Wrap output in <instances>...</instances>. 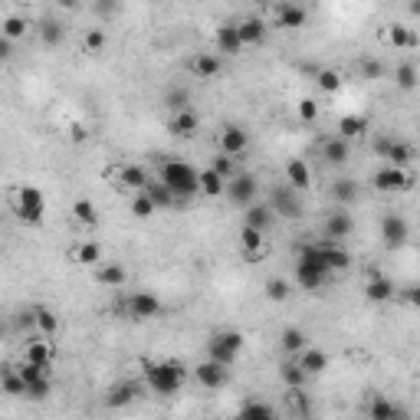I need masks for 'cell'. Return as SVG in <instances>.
<instances>
[{
    "label": "cell",
    "mask_w": 420,
    "mask_h": 420,
    "mask_svg": "<svg viewBox=\"0 0 420 420\" xmlns=\"http://www.w3.org/2000/svg\"><path fill=\"white\" fill-rule=\"evenodd\" d=\"M14 210H17V217L23 223H30V227L43 223V217H46V198H43V190L33 188V184H20L17 200H14Z\"/></svg>",
    "instance_id": "5"
},
{
    "label": "cell",
    "mask_w": 420,
    "mask_h": 420,
    "mask_svg": "<svg viewBox=\"0 0 420 420\" xmlns=\"http://www.w3.org/2000/svg\"><path fill=\"white\" fill-rule=\"evenodd\" d=\"M33 318H36V332L43 335V338H56V332H60V318L53 316V309H46V306H36Z\"/></svg>",
    "instance_id": "34"
},
{
    "label": "cell",
    "mask_w": 420,
    "mask_h": 420,
    "mask_svg": "<svg viewBox=\"0 0 420 420\" xmlns=\"http://www.w3.org/2000/svg\"><path fill=\"white\" fill-rule=\"evenodd\" d=\"M371 188L377 194H407L414 188V174H407L404 168H394V164H387L381 171L371 178Z\"/></svg>",
    "instance_id": "6"
},
{
    "label": "cell",
    "mask_w": 420,
    "mask_h": 420,
    "mask_svg": "<svg viewBox=\"0 0 420 420\" xmlns=\"http://www.w3.org/2000/svg\"><path fill=\"white\" fill-rule=\"evenodd\" d=\"M273 220H276V214L269 210V204H249V210H247V227H257V230H269L273 227Z\"/></svg>",
    "instance_id": "35"
},
{
    "label": "cell",
    "mask_w": 420,
    "mask_h": 420,
    "mask_svg": "<svg viewBox=\"0 0 420 420\" xmlns=\"http://www.w3.org/2000/svg\"><path fill=\"white\" fill-rule=\"evenodd\" d=\"M394 296H397V289H394V283H391L387 276L371 273L368 279H365V299L368 302H391Z\"/></svg>",
    "instance_id": "19"
},
{
    "label": "cell",
    "mask_w": 420,
    "mask_h": 420,
    "mask_svg": "<svg viewBox=\"0 0 420 420\" xmlns=\"http://www.w3.org/2000/svg\"><path fill=\"white\" fill-rule=\"evenodd\" d=\"M141 190H145L148 198H151V204H155L158 210H171V207L178 204V198H174V190L168 188L164 181H151V178H148V184H145Z\"/></svg>",
    "instance_id": "24"
},
{
    "label": "cell",
    "mask_w": 420,
    "mask_h": 420,
    "mask_svg": "<svg viewBox=\"0 0 420 420\" xmlns=\"http://www.w3.org/2000/svg\"><path fill=\"white\" fill-rule=\"evenodd\" d=\"M269 210L279 214V217H286V220H299V217H302L299 190L289 188V184H276V188L269 190Z\"/></svg>",
    "instance_id": "7"
},
{
    "label": "cell",
    "mask_w": 420,
    "mask_h": 420,
    "mask_svg": "<svg viewBox=\"0 0 420 420\" xmlns=\"http://www.w3.org/2000/svg\"><path fill=\"white\" fill-rule=\"evenodd\" d=\"M365 131H368V119L365 115H342V122H338V135L348 138V141L361 138Z\"/></svg>",
    "instance_id": "40"
},
{
    "label": "cell",
    "mask_w": 420,
    "mask_h": 420,
    "mask_svg": "<svg viewBox=\"0 0 420 420\" xmlns=\"http://www.w3.org/2000/svg\"><path fill=\"white\" fill-rule=\"evenodd\" d=\"M82 46H86V53H102L105 46H109V36H105L102 26H92V30L82 36Z\"/></svg>",
    "instance_id": "51"
},
{
    "label": "cell",
    "mask_w": 420,
    "mask_h": 420,
    "mask_svg": "<svg viewBox=\"0 0 420 420\" xmlns=\"http://www.w3.org/2000/svg\"><path fill=\"white\" fill-rule=\"evenodd\" d=\"M358 194L361 190H358V184H355L352 178H342V181H335L332 184V200L338 207H352L355 200H358Z\"/></svg>",
    "instance_id": "33"
},
{
    "label": "cell",
    "mask_w": 420,
    "mask_h": 420,
    "mask_svg": "<svg viewBox=\"0 0 420 420\" xmlns=\"http://www.w3.org/2000/svg\"><path fill=\"white\" fill-rule=\"evenodd\" d=\"M318 257H322V263H325L328 273H345L348 266H352V253L342 247V243H318Z\"/></svg>",
    "instance_id": "14"
},
{
    "label": "cell",
    "mask_w": 420,
    "mask_h": 420,
    "mask_svg": "<svg viewBox=\"0 0 420 420\" xmlns=\"http://www.w3.org/2000/svg\"><path fill=\"white\" fill-rule=\"evenodd\" d=\"M188 381V368L178 358L171 361H145V387L158 397H171L178 394Z\"/></svg>",
    "instance_id": "1"
},
{
    "label": "cell",
    "mask_w": 420,
    "mask_h": 420,
    "mask_svg": "<svg viewBox=\"0 0 420 420\" xmlns=\"http://www.w3.org/2000/svg\"><path fill=\"white\" fill-rule=\"evenodd\" d=\"M411 237V227L401 214H384L381 217V240H384L387 249H401Z\"/></svg>",
    "instance_id": "10"
},
{
    "label": "cell",
    "mask_w": 420,
    "mask_h": 420,
    "mask_svg": "<svg viewBox=\"0 0 420 420\" xmlns=\"http://www.w3.org/2000/svg\"><path fill=\"white\" fill-rule=\"evenodd\" d=\"M276 20H279V26H283V30H302V26H306V20H309V14H306V7H299V4L286 0V4H279V10H276Z\"/></svg>",
    "instance_id": "21"
},
{
    "label": "cell",
    "mask_w": 420,
    "mask_h": 420,
    "mask_svg": "<svg viewBox=\"0 0 420 420\" xmlns=\"http://www.w3.org/2000/svg\"><path fill=\"white\" fill-rule=\"evenodd\" d=\"M119 184L129 190H141L148 184V171L145 168H138V164H125L119 171Z\"/></svg>",
    "instance_id": "37"
},
{
    "label": "cell",
    "mask_w": 420,
    "mask_h": 420,
    "mask_svg": "<svg viewBox=\"0 0 420 420\" xmlns=\"http://www.w3.org/2000/svg\"><path fill=\"white\" fill-rule=\"evenodd\" d=\"M387 43L394 46V50H417V33H414L411 26H404V23H391L387 26Z\"/></svg>",
    "instance_id": "26"
},
{
    "label": "cell",
    "mask_w": 420,
    "mask_h": 420,
    "mask_svg": "<svg viewBox=\"0 0 420 420\" xmlns=\"http://www.w3.org/2000/svg\"><path fill=\"white\" fill-rule=\"evenodd\" d=\"M223 194L230 198V204H233V207H249L253 200H257V194H259V181L253 178V174L240 171V174H233V178L227 181Z\"/></svg>",
    "instance_id": "8"
},
{
    "label": "cell",
    "mask_w": 420,
    "mask_h": 420,
    "mask_svg": "<svg viewBox=\"0 0 420 420\" xmlns=\"http://www.w3.org/2000/svg\"><path fill=\"white\" fill-rule=\"evenodd\" d=\"M14 46H17L14 40H7V36L0 33V63H10V60H14V53H17Z\"/></svg>",
    "instance_id": "57"
},
{
    "label": "cell",
    "mask_w": 420,
    "mask_h": 420,
    "mask_svg": "<svg viewBox=\"0 0 420 420\" xmlns=\"http://www.w3.org/2000/svg\"><path fill=\"white\" fill-rule=\"evenodd\" d=\"M0 33L17 43V40H23V36L30 33V23H26V17H17V14H10V17L0 23Z\"/></svg>",
    "instance_id": "41"
},
{
    "label": "cell",
    "mask_w": 420,
    "mask_h": 420,
    "mask_svg": "<svg viewBox=\"0 0 420 420\" xmlns=\"http://www.w3.org/2000/svg\"><path fill=\"white\" fill-rule=\"evenodd\" d=\"M286 184L296 188L299 194H306V190L312 188V171L302 158H289V161H286Z\"/></svg>",
    "instance_id": "20"
},
{
    "label": "cell",
    "mask_w": 420,
    "mask_h": 420,
    "mask_svg": "<svg viewBox=\"0 0 420 420\" xmlns=\"http://www.w3.org/2000/svg\"><path fill=\"white\" fill-rule=\"evenodd\" d=\"M306 342H309V338H306V332H302V328H283V335H279V348H283L286 355H299L302 348H306Z\"/></svg>",
    "instance_id": "39"
},
{
    "label": "cell",
    "mask_w": 420,
    "mask_h": 420,
    "mask_svg": "<svg viewBox=\"0 0 420 420\" xmlns=\"http://www.w3.org/2000/svg\"><path fill=\"white\" fill-rule=\"evenodd\" d=\"M387 145H391V138H377V141H375V151L384 158V155H387Z\"/></svg>",
    "instance_id": "61"
},
{
    "label": "cell",
    "mask_w": 420,
    "mask_h": 420,
    "mask_svg": "<svg viewBox=\"0 0 420 420\" xmlns=\"http://www.w3.org/2000/svg\"><path fill=\"white\" fill-rule=\"evenodd\" d=\"M263 292H266V299H269V302H286V299L292 296L289 279H283V276H276V279H269Z\"/></svg>",
    "instance_id": "46"
},
{
    "label": "cell",
    "mask_w": 420,
    "mask_h": 420,
    "mask_svg": "<svg viewBox=\"0 0 420 420\" xmlns=\"http://www.w3.org/2000/svg\"><path fill=\"white\" fill-rule=\"evenodd\" d=\"M299 368L306 371V375H322V371L328 368V355L322 352V348H302L299 352Z\"/></svg>",
    "instance_id": "27"
},
{
    "label": "cell",
    "mask_w": 420,
    "mask_h": 420,
    "mask_svg": "<svg viewBox=\"0 0 420 420\" xmlns=\"http://www.w3.org/2000/svg\"><path fill=\"white\" fill-rule=\"evenodd\" d=\"M190 72L198 79H217L223 72V56L220 53H198L190 60Z\"/></svg>",
    "instance_id": "18"
},
{
    "label": "cell",
    "mask_w": 420,
    "mask_h": 420,
    "mask_svg": "<svg viewBox=\"0 0 420 420\" xmlns=\"http://www.w3.org/2000/svg\"><path fill=\"white\" fill-rule=\"evenodd\" d=\"M237 30H240L243 46H259L266 40V23L259 17H247L243 23H237Z\"/></svg>",
    "instance_id": "30"
},
{
    "label": "cell",
    "mask_w": 420,
    "mask_h": 420,
    "mask_svg": "<svg viewBox=\"0 0 420 420\" xmlns=\"http://www.w3.org/2000/svg\"><path fill=\"white\" fill-rule=\"evenodd\" d=\"M210 168H214V171L220 174L223 181H230L233 174H237V158H230V155H223V151H220V155L214 158V164H210Z\"/></svg>",
    "instance_id": "53"
},
{
    "label": "cell",
    "mask_w": 420,
    "mask_h": 420,
    "mask_svg": "<svg viewBox=\"0 0 420 420\" xmlns=\"http://www.w3.org/2000/svg\"><path fill=\"white\" fill-rule=\"evenodd\" d=\"M40 40H43V46H63V40H66V23H60V20H40Z\"/></svg>",
    "instance_id": "31"
},
{
    "label": "cell",
    "mask_w": 420,
    "mask_h": 420,
    "mask_svg": "<svg viewBox=\"0 0 420 420\" xmlns=\"http://www.w3.org/2000/svg\"><path fill=\"white\" fill-rule=\"evenodd\" d=\"M200 129V119H198V112L194 109H184V112H174V119H171V135L178 138H194Z\"/></svg>",
    "instance_id": "25"
},
{
    "label": "cell",
    "mask_w": 420,
    "mask_h": 420,
    "mask_svg": "<svg viewBox=\"0 0 420 420\" xmlns=\"http://www.w3.org/2000/svg\"><path fill=\"white\" fill-rule=\"evenodd\" d=\"M148 4H158V0H148Z\"/></svg>",
    "instance_id": "63"
},
{
    "label": "cell",
    "mask_w": 420,
    "mask_h": 420,
    "mask_svg": "<svg viewBox=\"0 0 420 420\" xmlns=\"http://www.w3.org/2000/svg\"><path fill=\"white\" fill-rule=\"evenodd\" d=\"M299 119H302V122H316V119H318L316 99H299Z\"/></svg>",
    "instance_id": "56"
},
{
    "label": "cell",
    "mask_w": 420,
    "mask_h": 420,
    "mask_svg": "<svg viewBox=\"0 0 420 420\" xmlns=\"http://www.w3.org/2000/svg\"><path fill=\"white\" fill-rule=\"evenodd\" d=\"M348 155H352V145H348V138H342V135L328 138L325 145H322V158H325L328 164H345Z\"/></svg>",
    "instance_id": "28"
},
{
    "label": "cell",
    "mask_w": 420,
    "mask_h": 420,
    "mask_svg": "<svg viewBox=\"0 0 420 420\" xmlns=\"http://www.w3.org/2000/svg\"><path fill=\"white\" fill-rule=\"evenodd\" d=\"M69 138H72V141H86L89 131L82 129V125H72V129H69Z\"/></svg>",
    "instance_id": "60"
},
{
    "label": "cell",
    "mask_w": 420,
    "mask_h": 420,
    "mask_svg": "<svg viewBox=\"0 0 420 420\" xmlns=\"http://www.w3.org/2000/svg\"><path fill=\"white\" fill-rule=\"evenodd\" d=\"M0 394H10V397L26 394V381L14 371V365H4V368H0Z\"/></svg>",
    "instance_id": "29"
},
{
    "label": "cell",
    "mask_w": 420,
    "mask_h": 420,
    "mask_svg": "<svg viewBox=\"0 0 420 420\" xmlns=\"http://www.w3.org/2000/svg\"><path fill=\"white\" fill-rule=\"evenodd\" d=\"M404 299L411 302V306H420V289L417 286H407V289H404Z\"/></svg>",
    "instance_id": "59"
},
{
    "label": "cell",
    "mask_w": 420,
    "mask_h": 420,
    "mask_svg": "<svg viewBox=\"0 0 420 420\" xmlns=\"http://www.w3.org/2000/svg\"><path fill=\"white\" fill-rule=\"evenodd\" d=\"M384 158H387V164H394V168H407V164L414 161V145H407V141H394V138H391Z\"/></svg>",
    "instance_id": "38"
},
{
    "label": "cell",
    "mask_w": 420,
    "mask_h": 420,
    "mask_svg": "<svg viewBox=\"0 0 420 420\" xmlns=\"http://www.w3.org/2000/svg\"><path fill=\"white\" fill-rule=\"evenodd\" d=\"M240 414L243 417H276V407L273 404H266V401H243Z\"/></svg>",
    "instance_id": "52"
},
{
    "label": "cell",
    "mask_w": 420,
    "mask_h": 420,
    "mask_svg": "<svg viewBox=\"0 0 420 420\" xmlns=\"http://www.w3.org/2000/svg\"><path fill=\"white\" fill-rule=\"evenodd\" d=\"M76 263H82V266H99V263H102V247H99V243H92V240L79 243Z\"/></svg>",
    "instance_id": "43"
},
{
    "label": "cell",
    "mask_w": 420,
    "mask_h": 420,
    "mask_svg": "<svg viewBox=\"0 0 420 420\" xmlns=\"http://www.w3.org/2000/svg\"><path fill=\"white\" fill-rule=\"evenodd\" d=\"M164 105H168L171 112H184V109H190V89H184V86L168 89V95H164Z\"/></svg>",
    "instance_id": "45"
},
{
    "label": "cell",
    "mask_w": 420,
    "mask_h": 420,
    "mask_svg": "<svg viewBox=\"0 0 420 420\" xmlns=\"http://www.w3.org/2000/svg\"><path fill=\"white\" fill-rule=\"evenodd\" d=\"M56 7H63V10H76V7H79V0H56Z\"/></svg>",
    "instance_id": "62"
},
{
    "label": "cell",
    "mask_w": 420,
    "mask_h": 420,
    "mask_svg": "<svg viewBox=\"0 0 420 420\" xmlns=\"http://www.w3.org/2000/svg\"><path fill=\"white\" fill-rule=\"evenodd\" d=\"M306 377L309 375L299 368V361H283V365H279V381H283L286 387H302Z\"/></svg>",
    "instance_id": "42"
},
{
    "label": "cell",
    "mask_w": 420,
    "mask_h": 420,
    "mask_svg": "<svg viewBox=\"0 0 420 420\" xmlns=\"http://www.w3.org/2000/svg\"><path fill=\"white\" fill-rule=\"evenodd\" d=\"M155 210H158V207L151 204V198H148L145 190H138L135 198H131V217H138V220H148Z\"/></svg>",
    "instance_id": "50"
},
{
    "label": "cell",
    "mask_w": 420,
    "mask_h": 420,
    "mask_svg": "<svg viewBox=\"0 0 420 420\" xmlns=\"http://www.w3.org/2000/svg\"><path fill=\"white\" fill-rule=\"evenodd\" d=\"M72 217H76L79 223H89V227H92V223L99 220V210H95V204L89 198H79L76 204H72Z\"/></svg>",
    "instance_id": "49"
},
{
    "label": "cell",
    "mask_w": 420,
    "mask_h": 420,
    "mask_svg": "<svg viewBox=\"0 0 420 420\" xmlns=\"http://www.w3.org/2000/svg\"><path fill=\"white\" fill-rule=\"evenodd\" d=\"M214 40H217V53H220V56H240L243 53V40H240L237 23H220Z\"/></svg>",
    "instance_id": "16"
},
{
    "label": "cell",
    "mask_w": 420,
    "mask_h": 420,
    "mask_svg": "<svg viewBox=\"0 0 420 420\" xmlns=\"http://www.w3.org/2000/svg\"><path fill=\"white\" fill-rule=\"evenodd\" d=\"M394 82L404 92H414V86H417V66H414V63H401V66L394 69Z\"/></svg>",
    "instance_id": "47"
},
{
    "label": "cell",
    "mask_w": 420,
    "mask_h": 420,
    "mask_svg": "<svg viewBox=\"0 0 420 420\" xmlns=\"http://www.w3.org/2000/svg\"><path fill=\"white\" fill-rule=\"evenodd\" d=\"M198 184H200V194L207 198H220L223 188H227V181L214 171V168H207V171H198Z\"/></svg>",
    "instance_id": "36"
},
{
    "label": "cell",
    "mask_w": 420,
    "mask_h": 420,
    "mask_svg": "<svg viewBox=\"0 0 420 420\" xmlns=\"http://www.w3.org/2000/svg\"><path fill=\"white\" fill-rule=\"evenodd\" d=\"M125 312H129L131 318H138V322H148V318H158L164 312V302L158 299V296H151V292L138 289L129 296V302H125Z\"/></svg>",
    "instance_id": "9"
},
{
    "label": "cell",
    "mask_w": 420,
    "mask_h": 420,
    "mask_svg": "<svg viewBox=\"0 0 420 420\" xmlns=\"http://www.w3.org/2000/svg\"><path fill=\"white\" fill-rule=\"evenodd\" d=\"M95 283L109 286V289H119V286L129 283V273L122 263H99L95 266Z\"/></svg>",
    "instance_id": "22"
},
{
    "label": "cell",
    "mask_w": 420,
    "mask_h": 420,
    "mask_svg": "<svg viewBox=\"0 0 420 420\" xmlns=\"http://www.w3.org/2000/svg\"><path fill=\"white\" fill-rule=\"evenodd\" d=\"M240 247L243 253H247V259H257L266 253V233L257 230V227H247L243 223V230H240Z\"/></svg>",
    "instance_id": "23"
},
{
    "label": "cell",
    "mask_w": 420,
    "mask_h": 420,
    "mask_svg": "<svg viewBox=\"0 0 420 420\" xmlns=\"http://www.w3.org/2000/svg\"><path fill=\"white\" fill-rule=\"evenodd\" d=\"M50 394H53V381L46 375H40L36 381H30V384H26V394L23 397H30V401H46Z\"/></svg>",
    "instance_id": "48"
},
{
    "label": "cell",
    "mask_w": 420,
    "mask_h": 420,
    "mask_svg": "<svg viewBox=\"0 0 420 420\" xmlns=\"http://www.w3.org/2000/svg\"><path fill=\"white\" fill-rule=\"evenodd\" d=\"M158 181H164V184L174 190L178 204H188V200L200 190L198 168H194V164H188V161H174V158L161 161V174H158Z\"/></svg>",
    "instance_id": "2"
},
{
    "label": "cell",
    "mask_w": 420,
    "mask_h": 420,
    "mask_svg": "<svg viewBox=\"0 0 420 420\" xmlns=\"http://www.w3.org/2000/svg\"><path fill=\"white\" fill-rule=\"evenodd\" d=\"M368 417H371V420H401V417H407V414H404L397 404L384 401V397H371Z\"/></svg>",
    "instance_id": "32"
},
{
    "label": "cell",
    "mask_w": 420,
    "mask_h": 420,
    "mask_svg": "<svg viewBox=\"0 0 420 420\" xmlns=\"http://www.w3.org/2000/svg\"><path fill=\"white\" fill-rule=\"evenodd\" d=\"M141 391H145V384H141V381H119V384H115V387L109 391L105 404L119 411V407H129V404L135 401V397H141Z\"/></svg>",
    "instance_id": "17"
},
{
    "label": "cell",
    "mask_w": 420,
    "mask_h": 420,
    "mask_svg": "<svg viewBox=\"0 0 420 420\" xmlns=\"http://www.w3.org/2000/svg\"><path fill=\"white\" fill-rule=\"evenodd\" d=\"M328 279V269L325 263H322V257H318V243H306V247L299 249V257H296V283L302 286V289H322Z\"/></svg>",
    "instance_id": "3"
},
{
    "label": "cell",
    "mask_w": 420,
    "mask_h": 420,
    "mask_svg": "<svg viewBox=\"0 0 420 420\" xmlns=\"http://www.w3.org/2000/svg\"><path fill=\"white\" fill-rule=\"evenodd\" d=\"M352 230H355V217L348 214V207H335L325 220V237L332 243H338L345 237H352Z\"/></svg>",
    "instance_id": "12"
},
{
    "label": "cell",
    "mask_w": 420,
    "mask_h": 420,
    "mask_svg": "<svg viewBox=\"0 0 420 420\" xmlns=\"http://www.w3.org/2000/svg\"><path fill=\"white\" fill-rule=\"evenodd\" d=\"M53 358H56V345H53V338H43V335H36V338H26V345H23V361H33V365H46V368H50Z\"/></svg>",
    "instance_id": "13"
},
{
    "label": "cell",
    "mask_w": 420,
    "mask_h": 420,
    "mask_svg": "<svg viewBox=\"0 0 420 420\" xmlns=\"http://www.w3.org/2000/svg\"><path fill=\"white\" fill-rule=\"evenodd\" d=\"M194 377H198L200 387H207V391H217V387L227 384V368L207 358V361H200V365H194Z\"/></svg>",
    "instance_id": "15"
},
{
    "label": "cell",
    "mask_w": 420,
    "mask_h": 420,
    "mask_svg": "<svg viewBox=\"0 0 420 420\" xmlns=\"http://www.w3.org/2000/svg\"><path fill=\"white\" fill-rule=\"evenodd\" d=\"M316 86L322 89V92L335 95V92H342V76H338L335 69H318V72H316Z\"/></svg>",
    "instance_id": "44"
},
{
    "label": "cell",
    "mask_w": 420,
    "mask_h": 420,
    "mask_svg": "<svg viewBox=\"0 0 420 420\" xmlns=\"http://www.w3.org/2000/svg\"><path fill=\"white\" fill-rule=\"evenodd\" d=\"M17 328L20 332H30V328H36V318H33V309H23V312H17Z\"/></svg>",
    "instance_id": "58"
},
{
    "label": "cell",
    "mask_w": 420,
    "mask_h": 420,
    "mask_svg": "<svg viewBox=\"0 0 420 420\" xmlns=\"http://www.w3.org/2000/svg\"><path fill=\"white\" fill-rule=\"evenodd\" d=\"M240 352H243V335L233 332V328H223V332L210 335V342H207V358L223 365V368H230Z\"/></svg>",
    "instance_id": "4"
},
{
    "label": "cell",
    "mask_w": 420,
    "mask_h": 420,
    "mask_svg": "<svg viewBox=\"0 0 420 420\" xmlns=\"http://www.w3.org/2000/svg\"><path fill=\"white\" fill-rule=\"evenodd\" d=\"M358 72H361L365 79H371V82H375V79L384 76V66H381L377 60H361V63H358Z\"/></svg>",
    "instance_id": "55"
},
{
    "label": "cell",
    "mask_w": 420,
    "mask_h": 420,
    "mask_svg": "<svg viewBox=\"0 0 420 420\" xmlns=\"http://www.w3.org/2000/svg\"><path fill=\"white\" fill-rule=\"evenodd\" d=\"M249 148V135L240 125H223L220 129V151L230 158H243Z\"/></svg>",
    "instance_id": "11"
},
{
    "label": "cell",
    "mask_w": 420,
    "mask_h": 420,
    "mask_svg": "<svg viewBox=\"0 0 420 420\" xmlns=\"http://www.w3.org/2000/svg\"><path fill=\"white\" fill-rule=\"evenodd\" d=\"M119 7H122V0H95V4H92L95 17L105 20V23H109V20L115 17V14H119Z\"/></svg>",
    "instance_id": "54"
}]
</instances>
